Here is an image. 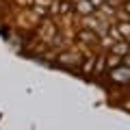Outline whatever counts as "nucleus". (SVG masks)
Wrapping results in <instances>:
<instances>
[{"label": "nucleus", "instance_id": "nucleus-2", "mask_svg": "<svg viewBox=\"0 0 130 130\" xmlns=\"http://www.w3.org/2000/svg\"><path fill=\"white\" fill-rule=\"evenodd\" d=\"M91 65H93V61H87L85 67H83V72H91Z\"/></svg>", "mask_w": 130, "mask_h": 130}, {"label": "nucleus", "instance_id": "nucleus-3", "mask_svg": "<svg viewBox=\"0 0 130 130\" xmlns=\"http://www.w3.org/2000/svg\"><path fill=\"white\" fill-rule=\"evenodd\" d=\"M126 9H128V11H130V2H128V5H126Z\"/></svg>", "mask_w": 130, "mask_h": 130}, {"label": "nucleus", "instance_id": "nucleus-1", "mask_svg": "<svg viewBox=\"0 0 130 130\" xmlns=\"http://www.w3.org/2000/svg\"><path fill=\"white\" fill-rule=\"evenodd\" d=\"M113 52H115V54L117 52H119V54H126V52H128V46H126V43H119V46H117L115 43V46H113Z\"/></svg>", "mask_w": 130, "mask_h": 130}]
</instances>
